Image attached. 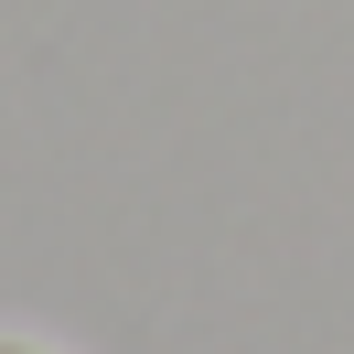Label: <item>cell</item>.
Here are the masks:
<instances>
[{"instance_id": "6da1fadb", "label": "cell", "mask_w": 354, "mask_h": 354, "mask_svg": "<svg viewBox=\"0 0 354 354\" xmlns=\"http://www.w3.org/2000/svg\"><path fill=\"white\" fill-rule=\"evenodd\" d=\"M0 354H54V344H32V333H0Z\"/></svg>"}]
</instances>
